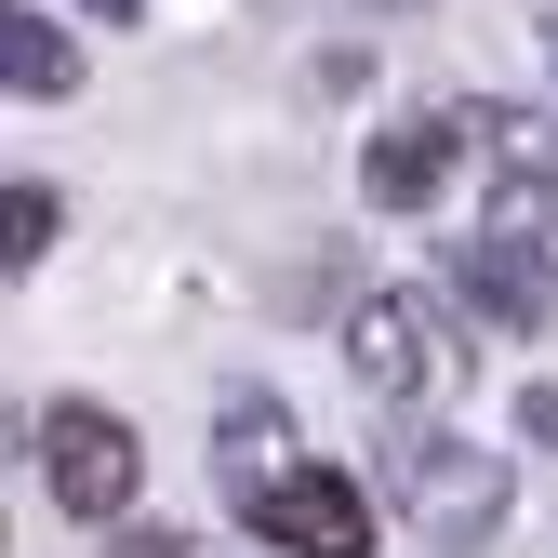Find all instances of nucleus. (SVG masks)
<instances>
[{
    "mask_svg": "<svg viewBox=\"0 0 558 558\" xmlns=\"http://www.w3.org/2000/svg\"><path fill=\"white\" fill-rule=\"evenodd\" d=\"M306 465H319V452L293 439V412H279L266 386H240V399L214 412V478H227V506H240V519L279 493V478H306Z\"/></svg>",
    "mask_w": 558,
    "mask_h": 558,
    "instance_id": "6",
    "label": "nucleus"
},
{
    "mask_svg": "<svg viewBox=\"0 0 558 558\" xmlns=\"http://www.w3.org/2000/svg\"><path fill=\"white\" fill-rule=\"evenodd\" d=\"M107 558H186V532H120Z\"/></svg>",
    "mask_w": 558,
    "mask_h": 558,
    "instance_id": "13",
    "label": "nucleus"
},
{
    "mask_svg": "<svg viewBox=\"0 0 558 558\" xmlns=\"http://www.w3.org/2000/svg\"><path fill=\"white\" fill-rule=\"evenodd\" d=\"M519 439H545V452H558V386H519Z\"/></svg>",
    "mask_w": 558,
    "mask_h": 558,
    "instance_id": "12",
    "label": "nucleus"
},
{
    "mask_svg": "<svg viewBox=\"0 0 558 558\" xmlns=\"http://www.w3.org/2000/svg\"><path fill=\"white\" fill-rule=\"evenodd\" d=\"M0 81H14L27 107L81 94V53H66V27H53V14H0Z\"/></svg>",
    "mask_w": 558,
    "mask_h": 558,
    "instance_id": "9",
    "label": "nucleus"
},
{
    "mask_svg": "<svg viewBox=\"0 0 558 558\" xmlns=\"http://www.w3.org/2000/svg\"><path fill=\"white\" fill-rule=\"evenodd\" d=\"M133 478H147L133 412H107V399H40V493L81 519V532H107L133 506Z\"/></svg>",
    "mask_w": 558,
    "mask_h": 558,
    "instance_id": "3",
    "label": "nucleus"
},
{
    "mask_svg": "<svg viewBox=\"0 0 558 558\" xmlns=\"http://www.w3.org/2000/svg\"><path fill=\"white\" fill-rule=\"evenodd\" d=\"M452 293H465V306H493L506 332H532V319L558 306V279H545V266H519V253H493V240H465V253H452Z\"/></svg>",
    "mask_w": 558,
    "mask_h": 558,
    "instance_id": "8",
    "label": "nucleus"
},
{
    "mask_svg": "<svg viewBox=\"0 0 558 558\" xmlns=\"http://www.w3.org/2000/svg\"><path fill=\"white\" fill-rule=\"evenodd\" d=\"M53 214H66V199H53V186L27 173L14 199H0V266H40V253H53Z\"/></svg>",
    "mask_w": 558,
    "mask_h": 558,
    "instance_id": "11",
    "label": "nucleus"
},
{
    "mask_svg": "<svg viewBox=\"0 0 558 558\" xmlns=\"http://www.w3.org/2000/svg\"><path fill=\"white\" fill-rule=\"evenodd\" d=\"M253 532L279 558H373V493L332 478V465H306V478H279V493L253 506Z\"/></svg>",
    "mask_w": 558,
    "mask_h": 558,
    "instance_id": "4",
    "label": "nucleus"
},
{
    "mask_svg": "<svg viewBox=\"0 0 558 558\" xmlns=\"http://www.w3.org/2000/svg\"><path fill=\"white\" fill-rule=\"evenodd\" d=\"M94 14H107V27H133V14H147V0H94Z\"/></svg>",
    "mask_w": 558,
    "mask_h": 558,
    "instance_id": "14",
    "label": "nucleus"
},
{
    "mask_svg": "<svg viewBox=\"0 0 558 558\" xmlns=\"http://www.w3.org/2000/svg\"><path fill=\"white\" fill-rule=\"evenodd\" d=\"M452 160H465V120L452 107H412V120H386L360 147V199H373V214H426V199L452 186Z\"/></svg>",
    "mask_w": 558,
    "mask_h": 558,
    "instance_id": "5",
    "label": "nucleus"
},
{
    "mask_svg": "<svg viewBox=\"0 0 558 558\" xmlns=\"http://www.w3.org/2000/svg\"><path fill=\"white\" fill-rule=\"evenodd\" d=\"M452 120H465V160H493L506 186H545V173H558V120H545V107H493V94H465Z\"/></svg>",
    "mask_w": 558,
    "mask_h": 558,
    "instance_id": "7",
    "label": "nucleus"
},
{
    "mask_svg": "<svg viewBox=\"0 0 558 558\" xmlns=\"http://www.w3.org/2000/svg\"><path fill=\"white\" fill-rule=\"evenodd\" d=\"M478 240L558 279V173H545V186H493V214H478Z\"/></svg>",
    "mask_w": 558,
    "mask_h": 558,
    "instance_id": "10",
    "label": "nucleus"
},
{
    "mask_svg": "<svg viewBox=\"0 0 558 558\" xmlns=\"http://www.w3.org/2000/svg\"><path fill=\"white\" fill-rule=\"evenodd\" d=\"M345 373H360L386 412H439L452 386H465V306L452 293H360L345 306Z\"/></svg>",
    "mask_w": 558,
    "mask_h": 558,
    "instance_id": "1",
    "label": "nucleus"
},
{
    "mask_svg": "<svg viewBox=\"0 0 558 558\" xmlns=\"http://www.w3.org/2000/svg\"><path fill=\"white\" fill-rule=\"evenodd\" d=\"M386 506L426 532V545H493L506 532V506H519V465L506 452H478V439H452V426H412L399 452H386Z\"/></svg>",
    "mask_w": 558,
    "mask_h": 558,
    "instance_id": "2",
    "label": "nucleus"
}]
</instances>
